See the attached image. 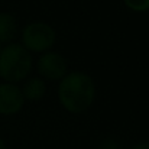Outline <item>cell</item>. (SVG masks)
<instances>
[{
	"instance_id": "6da1fadb",
	"label": "cell",
	"mask_w": 149,
	"mask_h": 149,
	"mask_svg": "<svg viewBox=\"0 0 149 149\" xmlns=\"http://www.w3.org/2000/svg\"><path fill=\"white\" fill-rule=\"evenodd\" d=\"M96 99V84L83 71L68 72L58 86V100L68 113H84Z\"/></svg>"
},
{
	"instance_id": "7a4b0ae2",
	"label": "cell",
	"mask_w": 149,
	"mask_h": 149,
	"mask_svg": "<svg viewBox=\"0 0 149 149\" xmlns=\"http://www.w3.org/2000/svg\"><path fill=\"white\" fill-rule=\"evenodd\" d=\"M32 70V55L22 44H7L0 51V78L16 84L25 80Z\"/></svg>"
},
{
	"instance_id": "3957f363",
	"label": "cell",
	"mask_w": 149,
	"mask_h": 149,
	"mask_svg": "<svg viewBox=\"0 0 149 149\" xmlns=\"http://www.w3.org/2000/svg\"><path fill=\"white\" fill-rule=\"evenodd\" d=\"M22 47L28 52L45 54L55 45L56 32L47 22H32L22 29Z\"/></svg>"
},
{
	"instance_id": "277c9868",
	"label": "cell",
	"mask_w": 149,
	"mask_h": 149,
	"mask_svg": "<svg viewBox=\"0 0 149 149\" xmlns=\"http://www.w3.org/2000/svg\"><path fill=\"white\" fill-rule=\"evenodd\" d=\"M36 70L42 80L61 81L68 74V64L65 56H62L59 52L48 51L36 61Z\"/></svg>"
},
{
	"instance_id": "5b68a950",
	"label": "cell",
	"mask_w": 149,
	"mask_h": 149,
	"mask_svg": "<svg viewBox=\"0 0 149 149\" xmlns=\"http://www.w3.org/2000/svg\"><path fill=\"white\" fill-rule=\"evenodd\" d=\"M25 97L22 90L16 84L1 83L0 84V114L12 116L23 109Z\"/></svg>"
},
{
	"instance_id": "8992f818",
	"label": "cell",
	"mask_w": 149,
	"mask_h": 149,
	"mask_svg": "<svg viewBox=\"0 0 149 149\" xmlns=\"http://www.w3.org/2000/svg\"><path fill=\"white\" fill-rule=\"evenodd\" d=\"M22 94L25 97V101H39L47 94V83L41 77H32L25 81L23 87L20 88Z\"/></svg>"
},
{
	"instance_id": "52a82bcc",
	"label": "cell",
	"mask_w": 149,
	"mask_h": 149,
	"mask_svg": "<svg viewBox=\"0 0 149 149\" xmlns=\"http://www.w3.org/2000/svg\"><path fill=\"white\" fill-rule=\"evenodd\" d=\"M17 32L16 19L9 12H0V44H12Z\"/></svg>"
},
{
	"instance_id": "ba28073f",
	"label": "cell",
	"mask_w": 149,
	"mask_h": 149,
	"mask_svg": "<svg viewBox=\"0 0 149 149\" xmlns=\"http://www.w3.org/2000/svg\"><path fill=\"white\" fill-rule=\"evenodd\" d=\"M125 6L136 13H143L149 10V0H123Z\"/></svg>"
},
{
	"instance_id": "9c48e42d",
	"label": "cell",
	"mask_w": 149,
	"mask_h": 149,
	"mask_svg": "<svg viewBox=\"0 0 149 149\" xmlns=\"http://www.w3.org/2000/svg\"><path fill=\"white\" fill-rule=\"evenodd\" d=\"M132 149H149V142H142V143H138V145H135Z\"/></svg>"
},
{
	"instance_id": "30bf717a",
	"label": "cell",
	"mask_w": 149,
	"mask_h": 149,
	"mask_svg": "<svg viewBox=\"0 0 149 149\" xmlns=\"http://www.w3.org/2000/svg\"><path fill=\"white\" fill-rule=\"evenodd\" d=\"M0 149H6V143H4V141L0 138Z\"/></svg>"
}]
</instances>
